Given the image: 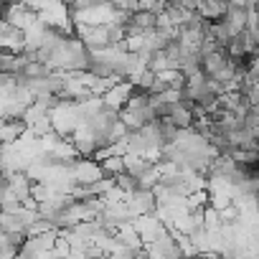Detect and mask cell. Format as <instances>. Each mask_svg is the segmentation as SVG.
Instances as JSON below:
<instances>
[{"instance_id": "1", "label": "cell", "mask_w": 259, "mask_h": 259, "mask_svg": "<svg viewBox=\"0 0 259 259\" xmlns=\"http://www.w3.org/2000/svg\"><path fill=\"white\" fill-rule=\"evenodd\" d=\"M130 94H133V84H130V81H117L109 92H104L99 97V102H102V107H107L112 112H119V109H124Z\"/></svg>"}, {"instance_id": "2", "label": "cell", "mask_w": 259, "mask_h": 259, "mask_svg": "<svg viewBox=\"0 0 259 259\" xmlns=\"http://www.w3.org/2000/svg\"><path fill=\"white\" fill-rule=\"evenodd\" d=\"M203 21H211L216 23L224 13H226V3H221V0H201L198 3V11H196Z\"/></svg>"}, {"instance_id": "3", "label": "cell", "mask_w": 259, "mask_h": 259, "mask_svg": "<svg viewBox=\"0 0 259 259\" xmlns=\"http://www.w3.org/2000/svg\"><path fill=\"white\" fill-rule=\"evenodd\" d=\"M112 183H114V188H117L119 193H124V196H130V193H135V191H138V181H135L133 176H127V173L114 176Z\"/></svg>"}, {"instance_id": "4", "label": "cell", "mask_w": 259, "mask_h": 259, "mask_svg": "<svg viewBox=\"0 0 259 259\" xmlns=\"http://www.w3.org/2000/svg\"><path fill=\"white\" fill-rule=\"evenodd\" d=\"M219 213V224L221 226H236L239 224V219H241V211L234 206V203H229V206H224L221 211H216Z\"/></svg>"}, {"instance_id": "5", "label": "cell", "mask_w": 259, "mask_h": 259, "mask_svg": "<svg viewBox=\"0 0 259 259\" xmlns=\"http://www.w3.org/2000/svg\"><path fill=\"white\" fill-rule=\"evenodd\" d=\"M191 259H219V254H196Z\"/></svg>"}, {"instance_id": "6", "label": "cell", "mask_w": 259, "mask_h": 259, "mask_svg": "<svg viewBox=\"0 0 259 259\" xmlns=\"http://www.w3.org/2000/svg\"><path fill=\"white\" fill-rule=\"evenodd\" d=\"M0 178H6V176H3V168H0Z\"/></svg>"}]
</instances>
